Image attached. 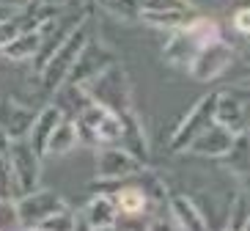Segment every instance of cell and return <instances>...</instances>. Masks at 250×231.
<instances>
[{"label": "cell", "mask_w": 250, "mask_h": 231, "mask_svg": "<svg viewBox=\"0 0 250 231\" xmlns=\"http://www.w3.org/2000/svg\"><path fill=\"white\" fill-rule=\"evenodd\" d=\"M11 171H14V185H17V198L39 190L42 179V157L30 146L28 138L11 141Z\"/></svg>", "instance_id": "cell-8"}, {"label": "cell", "mask_w": 250, "mask_h": 231, "mask_svg": "<svg viewBox=\"0 0 250 231\" xmlns=\"http://www.w3.org/2000/svg\"><path fill=\"white\" fill-rule=\"evenodd\" d=\"M63 119H66V116H63V110H61V107H55L52 102L44 105V107L36 113V121H33V129H30L28 141H30V146L36 149L39 157H47V143H50L55 127H58Z\"/></svg>", "instance_id": "cell-15"}, {"label": "cell", "mask_w": 250, "mask_h": 231, "mask_svg": "<svg viewBox=\"0 0 250 231\" xmlns=\"http://www.w3.org/2000/svg\"><path fill=\"white\" fill-rule=\"evenodd\" d=\"M17 231H39V229H25V226H20Z\"/></svg>", "instance_id": "cell-35"}, {"label": "cell", "mask_w": 250, "mask_h": 231, "mask_svg": "<svg viewBox=\"0 0 250 231\" xmlns=\"http://www.w3.org/2000/svg\"><path fill=\"white\" fill-rule=\"evenodd\" d=\"M234 66V47L228 44L226 39H217L212 44L201 47L198 58L192 61V66L187 69L195 80L201 83H209V80H217Z\"/></svg>", "instance_id": "cell-9"}, {"label": "cell", "mask_w": 250, "mask_h": 231, "mask_svg": "<svg viewBox=\"0 0 250 231\" xmlns=\"http://www.w3.org/2000/svg\"><path fill=\"white\" fill-rule=\"evenodd\" d=\"M223 231H231V229H228V226H226V229H223Z\"/></svg>", "instance_id": "cell-37"}, {"label": "cell", "mask_w": 250, "mask_h": 231, "mask_svg": "<svg viewBox=\"0 0 250 231\" xmlns=\"http://www.w3.org/2000/svg\"><path fill=\"white\" fill-rule=\"evenodd\" d=\"M201 11L192 6V0H146L140 11V22L151 25V28L182 30Z\"/></svg>", "instance_id": "cell-5"}, {"label": "cell", "mask_w": 250, "mask_h": 231, "mask_svg": "<svg viewBox=\"0 0 250 231\" xmlns=\"http://www.w3.org/2000/svg\"><path fill=\"white\" fill-rule=\"evenodd\" d=\"M143 168H146V163H140L124 146H99V151H96V179L129 182Z\"/></svg>", "instance_id": "cell-6"}, {"label": "cell", "mask_w": 250, "mask_h": 231, "mask_svg": "<svg viewBox=\"0 0 250 231\" xmlns=\"http://www.w3.org/2000/svg\"><path fill=\"white\" fill-rule=\"evenodd\" d=\"M135 185L143 187V193L148 195V201H154V204H165V201H168V187H165L162 176L151 173L148 168H143V171L135 176Z\"/></svg>", "instance_id": "cell-26"}, {"label": "cell", "mask_w": 250, "mask_h": 231, "mask_svg": "<svg viewBox=\"0 0 250 231\" xmlns=\"http://www.w3.org/2000/svg\"><path fill=\"white\" fill-rule=\"evenodd\" d=\"M69 209V204L63 201V195L55 193V190H33V193L17 198V212H20V226L25 229H39L47 217L58 215Z\"/></svg>", "instance_id": "cell-7"}, {"label": "cell", "mask_w": 250, "mask_h": 231, "mask_svg": "<svg viewBox=\"0 0 250 231\" xmlns=\"http://www.w3.org/2000/svg\"><path fill=\"white\" fill-rule=\"evenodd\" d=\"M91 39H94V22H91V17H88V20H83V22L69 33V39L61 44V50L47 61V66L36 75L39 77V91H42V94L52 97V94L69 80V75H72L74 63L80 58L83 47L88 44Z\"/></svg>", "instance_id": "cell-1"}, {"label": "cell", "mask_w": 250, "mask_h": 231, "mask_svg": "<svg viewBox=\"0 0 250 231\" xmlns=\"http://www.w3.org/2000/svg\"><path fill=\"white\" fill-rule=\"evenodd\" d=\"M143 3L146 0H94V6H99L102 11L113 14L121 22H140Z\"/></svg>", "instance_id": "cell-24"}, {"label": "cell", "mask_w": 250, "mask_h": 231, "mask_svg": "<svg viewBox=\"0 0 250 231\" xmlns=\"http://www.w3.org/2000/svg\"><path fill=\"white\" fill-rule=\"evenodd\" d=\"M28 28H33V25H30L28 14H25V8H20V14H14L11 20L0 22V52L6 50V47L11 44V42H14L22 30H28Z\"/></svg>", "instance_id": "cell-27"}, {"label": "cell", "mask_w": 250, "mask_h": 231, "mask_svg": "<svg viewBox=\"0 0 250 231\" xmlns=\"http://www.w3.org/2000/svg\"><path fill=\"white\" fill-rule=\"evenodd\" d=\"M74 124L80 132V143H88V146H118L124 138V116L96 102L88 105L74 119Z\"/></svg>", "instance_id": "cell-2"}, {"label": "cell", "mask_w": 250, "mask_h": 231, "mask_svg": "<svg viewBox=\"0 0 250 231\" xmlns=\"http://www.w3.org/2000/svg\"><path fill=\"white\" fill-rule=\"evenodd\" d=\"M113 198H116V204H118L121 217H140L148 209V204H151L148 195L143 193V187L135 185V182H124V185L113 193Z\"/></svg>", "instance_id": "cell-20"}, {"label": "cell", "mask_w": 250, "mask_h": 231, "mask_svg": "<svg viewBox=\"0 0 250 231\" xmlns=\"http://www.w3.org/2000/svg\"><path fill=\"white\" fill-rule=\"evenodd\" d=\"M77 223H80V215H74L72 209H63L58 215L47 217L39 229L42 231H77Z\"/></svg>", "instance_id": "cell-28"}, {"label": "cell", "mask_w": 250, "mask_h": 231, "mask_svg": "<svg viewBox=\"0 0 250 231\" xmlns=\"http://www.w3.org/2000/svg\"><path fill=\"white\" fill-rule=\"evenodd\" d=\"M201 44L184 30H170L165 44H162V61L176 69H190L192 61L198 58Z\"/></svg>", "instance_id": "cell-12"}, {"label": "cell", "mask_w": 250, "mask_h": 231, "mask_svg": "<svg viewBox=\"0 0 250 231\" xmlns=\"http://www.w3.org/2000/svg\"><path fill=\"white\" fill-rule=\"evenodd\" d=\"M168 209H170V217L173 223L179 226V231H212L209 229V220L206 215L198 209V204L192 201L190 195H170L168 198Z\"/></svg>", "instance_id": "cell-13"}, {"label": "cell", "mask_w": 250, "mask_h": 231, "mask_svg": "<svg viewBox=\"0 0 250 231\" xmlns=\"http://www.w3.org/2000/svg\"><path fill=\"white\" fill-rule=\"evenodd\" d=\"M20 8L22 6H17V3H0V22H6L14 14H20Z\"/></svg>", "instance_id": "cell-32"}, {"label": "cell", "mask_w": 250, "mask_h": 231, "mask_svg": "<svg viewBox=\"0 0 250 231\" xmlns=\"http://www.w3.org/2000/svg\"><path fill=\"white\" fill-rule=\"evenodd\" d=\"M42 42H44V33L42 28H28L22 30L20 36L6 47V50L0 52V58L11 61V63H22V61H33L42 50Z\"/></svg>", "instance_id": "cell-17"}, {"label": "cell", "mask_w": 250, "mask_h": 231, "mask_svg": "<svg viewBox=\"0 0 250 231\" xmlns=\"http://www.w3.org/2000/svg\"><path fill=\"white\" fill-rule=\"evenodd\" d=\"M113 63H118L116 52L110 50V47H104L102 42H96V39H91L88 44L83 47L80 58H77V63H74L72 75H69L66 83H74V85H85V83H91L96 75H102L107 66H113Z\"/></svg>", "instance_id": "cell-10"}, {"label": "cell", "mask_w": 250, "mask_h": 231, "mask_svg": "<svg viewBox=\"0 0 250 231\" xmlns=\"http://www.w3.org/2000/svg\"><path fill=\"white\" fill-rule=\"evenodd\" d=\"M17 229H20L17 201H0V231H17Z\"/></svg>", "instance_id": "cell-29"}, {"label": "cell", "mask_w": 250, "mask_h": 231, "mask_svg": "<svg viewBox=\"0 0 250 231\" xmlns=\"http://www.w3.org/2000/svg\"><path fill=\"white\" fill-rule=\"evenodd\" d=\"M214 121L223 124L226 129H231V132H245V129H250L245 105H242V99L234 94V88L220 91V97H217V107H214Z\"/></svg>", "instance_id": "cell-14"}, {"label": "cell", "mask_w": 250, "mask_h": 231, "mask_svg": "<svg viewBox=\"0 0 250 231\" xmlns=\"http://www.w3.org/2000/svg\"><path fill=\"white\" fill-rule=\"evenodd\" d=\"M146 231H179V226L173 223V217H170V220H165V217H154V220L146 226Z\"/></svg>", "instance_id": "cell-31"}, {"label": "cell", "mask_w": 250, "mask_h": 231, "mask_svg": "<svg viewBox=\"0 0 250 231\" xmlns=\"http://www.w3.org/2000/svg\"><path fill=\"white\" fill-rule=\"evenodd\" d=\"M83 88L88 91L91 102L102 105V107H107L113 113H121L124 116V113L132 110V88H129V77H126L121 63L107 66L102 75H96Z\"/></svg>", "instance_id": "cell-3"}, {"label": "cell", "mask_w": 250, "mask_h": 231, "mask_svg": "<svg viewBox=\"0 0 250 231\" xmlns=\"http://www.w3.org/2000/svg\"><path fill=\"white\" fill-rule=\"evenodd\" d=\"M234 138H236V132H231V129H226L223 124L214 121L212 127L201 135V138L192 141V146L187 149V154L204 157V160H223V157L228 154V149H231Z\"/></svg>", "instance_id": "cell-11"}, {"label": "cell", "mask_w": 250, "mask_h": 231, "mask_svg": "<svg viewBox=\"0 0 250 231\" xmlns=\"http://www.w3.org/2000/svg\"><path fill=\"white\" fill-rule=\"evenodd\" d=\"M220 163H223V168H226L231 176H236V179L250 176V129L236 132L231 149H228V154L223 157Z\"/></svg>", "instance_id": "cell-18"}, {"label": "cell", "mask_w": 250, "mask_h": 231, "mask_svg": "<svg viewBox=\"0 0 250 231\" xmlns=\"http://www.w3.org/2000/svg\"><path fill=\"white\" fill-rule=\"evenodd\" d=\"M39 231H42V229H39Z\"/></svg>", "instance_id": "cell-38"}, {"label": "cell", "mask_w": 250, "mask_h": 231, "mask_svg": "<svg viewBox=\"0 0 250 231\" xmlns=\"http://www.w3.org/2000/svg\"><path fill=\"white\" fill-rule=\"evenodd\" d=\"M250 226V195L236 193L234 201L228 204V229L231 231H248Z\"/></svg>", "instance_id": "cell-25"}, {"label": "cell", "mask_w": 250, "mask_h": 231, "mask_svg": "<svg viewBox=\"0 0 250 231\" xmlns=\"http://www.w3.org/2000/svg\"><path fill=\"white\" fill-rule=\"evenodd\" d=\"M0 201H17V185L11 171V138L0 129Z\"/></svg>", "instance_id": "cell-23"}, {"label": "cell", "mask_w": 250, "mask_h": 231, "mask_svg": "<svg viewBox=\"0 0 250 231\" xmlns=\"http://www.w3.org/2000/svg\"><path fill=\"white\" fill-rule=\"evenodd\" d=\"M217 97H220V91H209L206 97H201L198 102L190 107V113L184 116V121L179 124V129L173 132V138H170V151H173V154H182V151L187 154V149L192 146V141L201 138V135L214 124Z\"/></svg>", "instance_id": "cell-4"}, {"label": "cell", "mask_w": 250, "mask_h": 231, "mask_svg": "<svg viewBox=\"0 0 250 231\" xmlns=\"http://www.w3.org/2000/svg\"><path fill=\"white\" fill-rule=\"evenodd\" d=\"M80 146V132H77V124L74 119H63L55 127L50 143H47V157H66Z\"/></svg>", "instance_id": "cell-22"}, {"label": "cell", "mask_w": 250, "mask_h": 231, "mask_svg": "<svg viewBox=\"0 0 250 231\" xmlns=\"http://www.w3.org/2000/svg\"><path fill=\"white\" fill-rule=\"evenodd\" d=\"M234 94H236L239 99H242L245 113H248V124H250V88H239V85H236V88H234Z\"/></svg>", "instance_id": "cell-33"}, {"label": "cell", "mask_w": 250, "mask_h": 231, "mask_svg": "<svg viewBox=\"0 0 250 231\" xmlns=\"http://www.w3.org/2000/svg\"><path fill=\"white\" fill-rule=\"evenodd\" d=\"M52 105L55 107H61L63 110V116L66 119H77L88 105H94L91 102V97H88V91L83 88V85H74V83H63L55 94H52Z\"/></svg>", "instance_id": "cell-19"}, {"label": "cell", "mask_w": 250, "mask_h": 231, "mask_svg": "<svg viewBox=\"0 0 250 231\" xmlns=\"http://www.w3.org/2000/svg\"><path fill=\"white\" fill-rule=\"evenodd\" d=\"M77 231H91V226L83 220V215H80V223H77Z\"/></svg>", "instance_id": "cell-34"}, {"label": "cell", "mask_w": 250, "mask_h": 231, "mask_svg": "<svg viewBox=\"0 0 250 231\" xmlns=\"http://www.w3.org/2000/svg\"><path fill=\"white\" fill-rule=\"evenodd\" d=\"M118 217H121L118 204L107 193H94V198L85 204V212H83V220L91 229H116Z\"/></svg>", "instance_id": "cell-16"}, {"label": "cell", "mask_w": 250, "mask_h": 231, "mask_svg": "<svg viewBox=\"0 0 250 231\" xmlns=\"http://www.w3.org/2000/svg\"><path fill=\"white\" fill-rule=\"evenodd\" d=\"M118 146H124L126 151H132V154L138 157L140 163L148 165V138H146V132H143V127H140L135 110L124 113V138H121Z\"/></svg>", "instance_id": "cell-21"}, {"label": "cell", "mask_w": 250, "mask_h": 231, "mask_svg": "<svg viewBox=\"0 0 250 231\" xmlns=\"http://www.w3.org/2000/svg\"><path fill=\"white\" fill-rule=\"evenodd\" d=\"M231 28L239 33V36H250V6H239L231 14Z\"/></svg>", "instance_id": "cell-30"}, {"label": "cell", "mask_w": 250, "mask_h": 231, "mask_svg": "<svg viewBox=\"0 0 250 231\" xmlns=\"http://www.w3.org/2000/svg\"><path fill=\"white\" fill-rule=\"evenodd\" d=\"M91 231H116V229H91Z\"/></svg>", "instance_id": "cell-36"}]
</instances>
